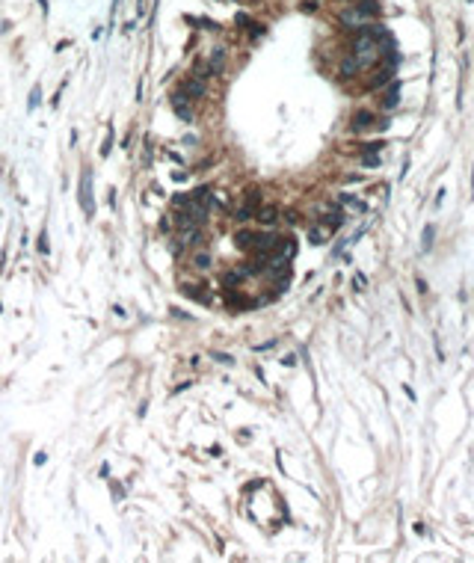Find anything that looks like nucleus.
I'll use <instances>...</instances> for the list:
<instances>
[{"label":"nucleus","instance_id":"1","mask_svg":"<svg viewBox=\"0 0 474 563\" xmlns=\"http://www.w3.org/2000/svg\"><path fill=\"white\" fill-rule=\"evenodd\" d=\"M353 56H355L359 66H368V63H373V60H379V42L362 30L359 39H355V45H353Z\"/></svg>","mask_w":474,"mask_h":563},{"label":"nucleus","instance_id":"2","mask_svg":"<svg viewBox=\"0 0 474 563\" xmlns=\"http://www.w3.org/2000/svg\"><path fill=\"white\" fill-rule=\"evenodd\" d=\"M80 208H83L86 220L95 217V199H92V169H83L80 175Z\"/></svg>","mask_w":474,"mask_h":563},{"label":"nucleus","instance_id":"3","mask_svg":"<svg viewBox=\"0 0 474 563\" xmlns=\"http://www.w3.org/2000/svg\"><path fill=\"white\" fill-rule=\"evenodd\" d=\"M172 110H175V116L184 122V125H190L193 122V110H190V98H187L184 92L178 89L175 95H172Z\"/></svg>","mask_w":474,"mask_h":563},{"label":"nucleus","instance_id":"4","mask_svg":"<svg viewBox=\"0 0 474 563\" xmlns=\"http://www.w3.org/2000/svg\"><path fill=\"white\" fill-rule=\"evenodd\" d=\"M178 89L184 92V95L190 98V101H196V98H204V80H199V77H193V74H190V77H187L184 83L178 86Z\"/></svg>","mask_w":474,"mask_h":563},{"label":"nucleus","instance_id":"5","mask_svg":"<svg viewBox=\"0 0 474 563\" xmlns=\"http://www.w3.org/2000/svg\"><path fill=\"white\" fill-rule=\"evenodd\" d=\"M255 220L261 222V225H273V222H279V208L276 205H264L255 211Z\"/></svg>","mask_w":474,"mask_h":563},{"label":"nucleus","instance_id":"6","mask_svg":"<svg viewBox=\"0 0 474 563\" xmlns=\"http://www.w3.org/2000/svg\"><path fill=\"white\" fill-rule=\"evenodd\" d=\"M187 24H193L196 30H211V33H217L220 30V24L214 21V18H196V15H184Z\"/></svg>","mask_w":474,"mask_h":563},{"label":"nucleus","instance_id":"7","mask_svg":"<svg viewBox=\"0 0 474 563\" xmlns=\"http://www.w3.org/2000/svg\"><path fill=\"white\" fill-rule=\"evenodd\" d=\"M371 125H373V113H368V110H359V113L353 116V131L355 134H359V131H368Z\"/></svg>","mask_w":474,"mask_h":563},{"label":"nucleus","instance_id":"8","mask_svg":"<svg viewBox=\"0 0 474 563\" xmlns=\"http://www.w3.org/2000/svg\"><path fill=\"white\" fill-rule=\"evenodd\" d=\"M338 202H341V205H347V208H353V211H359V214H365V211H368V205H365L362 199H355V196H350V193H341V196H338Z\"/></svg>","mask_w":474,"mask_h":563},{"label":"nucleus","instance_id":"9","mask_svg":"<svg viewBox=\"0 0 474 563\" xmlns=\"http://www.w3.org/2000/svg\"><path fill=\"white\" fill-rule=\"evenodd\" d=\"M397 104H400V83L394 80V83H391V89H389V95H386V101H382V107H386V110H391V107H397Z\"/></svg>","mask_w":474,"mask_h":563},{"label":"nucleus","instance_id":"10","mask_svg":"<svg viewBox=\"0 0 474 563\" xmlns=\"http://www.w3.org/2000/svg\"><path fill=\"white\" fill-rule=\"evenodd\" d=\"M202 285H184L181 288V293H187V297H193L196 303H208V290H199Z\"/></svg>","mask_w":474,"mask_h":563},{"label":"nucleus","instance_id":"11","mask_svg":"<svg viewBox=\"0 0 474 563\" xmlns=\"http://www.w3.org/2000/svg\"><path fill=\"white\" fill-rule=\"evenodd\" d=\"M222 66H225V48H214V53H211V69H214V74H220Z\"/></svg>","mask_w":474,"mask_h":563},{"label":"nucleus","instance_id":"12","mask_svg":"<svg viewBox=\"0 0 474 563\" xmlns=\"http://www.w3.org/2000/svg\"><path fill=\"white\" fill-rule=\"evenodd\" d=\"M323 225H326V228H332V231H335V228H341V225H344V214H341V211L326 214V217H323Z\"/></svg>","mask_w":474,"mask_h":563},{"label":"nucleus","instance_id":"13","mask_svg":"<svg viewBox=\"0 0 474 563\" xmlns=\"http://www.w3.org/2000/svg\"><path fill=\"white\" fill-rule=\"evenodd\" d=\"M255 217V205H249V202H243V205L234 211V220L237 222H246V220H252Z\"/></svg>","mask_w":474,"mask_h":563},{"label":"nucleus","instance_id":"14","mask_svg":"<svg viewBox=\"0 0 474 563\" xmlns=\"http://www.w3.org/2000/svg\"><path fill=\"white\" fill-rule=\"evenodd\" d=\"M225 303H228V306H234V308H246V306H249V300H246L243 293H237V290H228V293H225Z\"/></svg>","mask_w":474,"mask_h":563},{"label":"nucleus","instance_id":"15","mask_svg":"<svg viewBox=\"0 0 474 563\" xmlns=\"http://www.w3.org/2000/svg\"><path fill=\"white\" fill-rule=\"evenodd\" d=\"M211 74H214V69H211V63H202V60H199V63L193 66V77H199V80H208Z\"/></svg>","mask_w":474,"mask_h":563},{"label":"nucleus","instance_id":"16","mask_svg":"<svg viewBox=\"0 0 474 563\" xmlns=\"http://www.w3.org/2000/svg\"><path fill=\"white\" fill-rule=\"evenodd\" d=\"M433 238H436V225H427L424 228V234H421V249L427 252V249H433Z\"/></svg>","mask_w":474,"mask_h":563},{"label":"nucleus","instance_id":"17","mask_svg":"<svg viewBox=\"0 0 474 563\" xmlns=\"http://www.w3.org/2000/svg\"><path fill=\"white\" fill-rule=\"evenodd\" d=\"M308 243H314V246L326 243V228H311L308 231Z\"/></svg>","mask_w":474,"mask_h":563},{"label":"nucleus","instance_id":"18","mask_svg":"<svg viewBox=\"0 0 474 563\" xmlns=\"http://www.w3.org/2000/svg\"><path fill=\"white\" fill-rule=\"evenodd\" d=\"M240 279H246V270H231V273H225V276H222V282H225L228 288H231V285H237Z\"/></svg>","mask_w":474,"mask_h":563},{"label":"nucleus","instance_id":"19","mask_svg":"<svg viewBox=\"0 0 474 563\" xmlns=\"http://www.w3.org/2000/svg\"><path fill=\"white\" fill-rule=\"evenodd\" d=\"M190 199H193V202H208V199H211V187H196L193 193H190Z\"/></svg>","mask_w":474,"mask_h":563},{"label":"nucleus","instance_id":"20","mask_svg":"<svg viewBox=\"0 0 474 563\" xmlns=\"http://www.w3.org/2000/svg\"><path fill=\"white\" fill-rule=\"evenodd\" d=\"M193 267H196V270H208V267H211V255H208V252H199V255L193 258Z\"/></svg>","mask_w":474,"mask_h":563},{"label":"nucleus","instance_id":"21","mask_svg":"<svg viewBox=\"0 0 474 563\" xmlns=\"http://www.w3.org/2000/svg\"><path fill=\"white\" fill-rule=\"evenodd\" d=\"M237 246L240 249H252V231H237Z\"/></svg>","mask_w":474,"mask_h":563},{"label":"nucleus","instance_id":"22","mask_svg":"<svg viewBox=\"0 0 474 563\" xmlns=\"http://www.w3.org/2000/svg\"><path fill=\"white\" fill-rule=\"evenodd\" d=\"M382 145H386L382 139H373V142H365V145H362V152H365V154H379V152H382Z\"/></svg>","mask_w":474,"mask_h":563},{"label":"nucleus","instance_id":"23","mask_svg":"<svg viewBox=\"0 0 474 563\" xmlns=\"http://www.w3.org/2000/svg\"><path fill=\"white\" fill-rule=\"evenodd\" d=\"M359 69V63H355V56H350V60H344V66H341V74L344 77H353V71Z\"/></svg>","mask_w":474,"mask_h":563},{"label":"nucleus","instance_id":"24","mask_svg":"<svg viewBox=\"0 0 474 563\" xmlns=\"http://www.w3.org/2000/svg\"><path fill=\"white\" fill-rule=\"evenodd\" d=\"M39 98H42V89H39V86H33V92H30V101H27V110H36Z\"/></svg>","mask_w":474,"mask_h":563},{"label":"nucleus","instance_id":"25","mask_svg":"<svg viewBox=\"0 0 474 563\" xmlns=\"http://www.w3.org/2000/svg\"><path fill=\"white\" fill-rule=\"evenodd\" d=\"M172 205H175V208H187V205H190V193H178V196L172 199Z\"/></svg>","mask_w":474,"mask_h":563},{"label":"nucleus","instance_id":"26","mask_svg":"<svg viewBox=\"0 0 474 563\" xmlns=\"http://www.w3.org/2000/svg\"><path fill=\"white\" fill-rule=\"evenodd\" d=\"M39 252H42V255H48V252H51V243H48V234H45V231L39 234Z\"/></svg>","mask_w":474,"mask_h":563},{"label":"nucleus","instance_id":"27","mask_svg":"<svg viewBox=\"0 0 474 563\" xmlns=\"http://www.w3.org/2000/svg\"><path fill=\"white\" fill-rule=\"evenodd\" d=\"M246 30H249L252 39H258V36H264V24H252V21H249V24H246Z\"/></svg>","mask_w":474,"mask_h":563},{"label":"nucleus","instance_id":"28","mask_svg":"<svg viewBox=\"0 0 474 563\" xmlns=\"http://www.w3.org/2000/svg\"><path fill=\"white\" fill-rule=\"evenodd\" d=\"M110 149H113V125H110V131H107V139H104V149H101L104 157L110 154Z\"/></svg>","mask_w":474,"mask_h":563},{"label":"nucleus","instance_id":"29","mask_svg":"<svg viewBox=\"0 0 474 563\" xmlns=\"http://www.w3.org/2000/svg\"><path fill=\"white\" fill-rule=\"evenodd\" d=\"M214 359H217L220 365H228V368L234 365V356H228V353H214Z\"/></svg>","mask_w":474,"mask_h":563},{"label":"nucleus","instance_id":"30","mask_svg":"<svg viewBox=\"0 0 474 563\" xmlns=\"http://www.w3.org/2000/svg\"><path fill=\"white\" fill-rule=\"evenodd\" d=\"M362 163H365V166H379V154H365Z\"/></svg>","mask_w":474,"mask_h":563},{"label":"nucleus","instance_id":"31","mask_svg":"<svg viewBox=\"0 0 474 563\" xmlns=\"http://www.w3.org/2000/svg\"><path fill=\"white\" fill-rule=\"evenodd\" d=\"M353 285H355V290H365V285H368V279H365L362 273H355V276H353Z\"/></svg>","mask_w":474,"mask_h":563},{"label":"nucleus","instance_id":"32","mask_svg":"<svg viewBox=\"0 0 474 563\" xmlns=\"http://www.w3.org/2000/svg\"><path fill=\"white\" fill-rule=\"evenodd\" d=\"M187 178H190V172H172V181H178V184H181V181H187Z\"/></svg>","mask_w":474,"mask_h":563},{"label":"nucleus","instance_id":"33","mask_svg":"<svg viewBox=\"0 0 474 563\" xmlns=\"http://www.w3.org/2000/svg\"><path fill=\"white\" fill-rule=\"evenodd\" d=\"M33 462H36V465H45V462H48V454H42V451H39V454L33 457Z\"/></svg>","mask_w":474,"mask_h":563},{"label":"nucleus","instance_id":"34","mask_svg":"<svg viewBox=\"0 0 474 563\" xmlns=\"http://www.w3.org/2000/svg\"><path fill=\"white\" fill-rule=\"evenodd\" d=\"M166 157H169V160H175V163H184V157H181V154H175V152H166Z\"/></svg>","mask_w":474,"mask_h":563},{"label":"nucleus","instance_id":"35","mask_svg":"<svg viewBox=\"0 0 474 563\" xmlns=\"http://www.w3.org/2000/svg\"><path fill=\"white\" fill-rule=\"evenodd\" d=\"M415 285H418V290H421V293H427V285H424V279H421V276L415 279Z\"/></svg>","mask_w":474,"mask_h":563},{"label":"nucleus","instance_id":"36","mask_svg":"<svg viewBox=\"0 0 474 563\" xmlns=\"http://www.w3.org/2000/svg\"><path fill=\"white\" fill-rule=\"evenodd\" d=\"M234 3H240V0H234Z\"/></svg>","mask_w":474,"mask_h":563}]
</instances>
